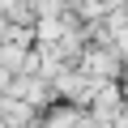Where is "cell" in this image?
I'll return each instance as SVG.
<instances>
[{
    "instance_id": "cell-1",
    "label": "cell",
    "mask_w": 128,
    "mask_h": 128,
    "mask_svg": "<svg viewBox=\"0 0 128 128\" xmlns=\"http://www.w3.org/2000/svg\"><path fill=\"white\" fill-rule=\"evenodd\" d=\"M30 120H34V107L30 102H22V98H0V124L4 128H30Z\"/></svg>"
},
{
    "instance_id": "cell-2",
    "label": "cell",
    "mask_w": 128,
    "mask_h": 128,
    "mask_svg": "<svg viewBox=\"0 0 128 128\" xmlns=\"http://www.w3.org/2000/svg\"><path fill=\"white\" fill-rule=\"evenodd\" d=\"M9 4H13V0H0V9H9Z\"/></svg>"
}]
</instances>
